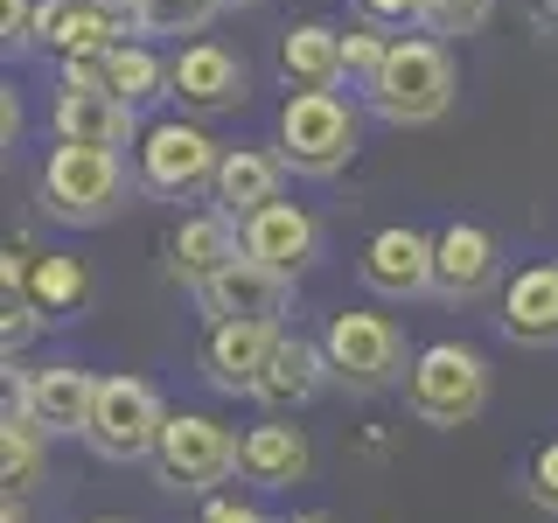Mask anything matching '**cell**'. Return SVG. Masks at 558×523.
<instances>
[{"instance_id":"6da1fadb","label":"cell","mask_w":558,"mask_h":523,"mask_svg":"<svg viewBox=\"0 0 558 523\" xmlns=\"http://www.w3.org/2000/svg\"><path fill=\"white\" fill-rule=\"evenodd\" d=\"M371 112L384 126H433L453 105V57L433 35H391V57H384L371 92Z\"/></svg>"},{"instance_id":"7a4b0ae2","label":"cell","mask_w":558,"mask_h":523,"mask_svg":"<svg viewBox=\"0 0 558 523\" xmlns=\"http://www.w3.org/2000/svg\"><path fill=\"white\" fill-rule=\"evenodd\" d=\"M35 203H43L49 223H105L126 203V161L112 147L57 139L49 161H43V182H35Z\"/></svg>"},{"instance_id":"3957f363","label":"cell","mask_w":558,"mask_h":523,"mask_svg":"<svg viewBox=\"0 0 558 523\" xmlns=\"http://www.w3.org/2000/svg\"><path fill=\"white\" fill-rule=\"evenodd\" d=\"M356 112L342 105V92H293L279 105V154H287L293 174H307V182H328V174L349 168V154H356Z\"/></svg>"},{"instance_id":"277c9868","label":"cell","mask_w":558,"mask_h":523,"mask_svg":"<svg viewBox=\"0 0 558 523\" xmlns=\"http://www.w3.org/2000/svg\"><path fill=\"white\" fill-rule=\"evenodd\" d=\"M405 405H412V418H426V426H468V418L488 405V363L461 342L418 349L412 377H405Z\"/></svg>"},{"instance_id":"5b68a950","label":"cell","mask_w":558,"mask_h":523,"mask_svg":"<svg viewBox=\"0 0 558 523\" xmlns=\"http://www.w3.org/2000/svg\"><path fill=\"white\" fill-rule=\"evenodd\" d=\"M322 356H328V377L349 384V391H384V384L412 377L398 321L391 314H363V307H349L322 328Z\"/></svg>"},{"instance_id":"8992f818","label":"cell","mask_w":558,"mask_h":523,"mask_svg":"<svg viewBox=\"0 0 558 523\" xmlns=\"http://www.w3.org/2000/svg\"><path fill=\"white\" fill-rule=\"evenodd\" d=\"M161 426H168V405L147 377H98L92 426H84L92 453H105V461H154Z\"/></svg>"},{"instance_id":"52a82bcc","label":"cell","mask_w":558,"mask_h":523,"mask_svg":"<svg viewBox=\"0 0 558 523\" xmlns=\"http://www.w3.org/2000/svg\"><path fill=\"white\" fill-rule=\"evenodd\" d=\"M238 433L217 426L209 412H168L161 426V447H154V467H161L168 488H196V496H209L217 482L238 475Z\"/></svg>"},{"instance_id":"ba28073f","label":"cell","mask_w":558,"mask_h":523,"mask_svg":"<svg viewBox=\"0 0 558 523\" xmlns=\"http://www.w3.org/2000/svg\"><path fill=\"white\" fill-rule=\"evenodd\" d=\"M217 161H223V147L196 119H154L140 133V182L154 196H196V188L217 182Z\"/></svg>"},{"instance_id":"9c48e42d","label":"cell","mask_w":558,"mask_h":523,"mask_svg":"<svg viewBox=\"0 0 558 523\" xmlns=\"http://www.w3.org/2000/svg\"><path fill=\"white\" fill-rule=\"evenodd\" d=\"M140 35L133 22V0H43L35 8V42L49 49V57H105L112 42H126Z\"/></svg>"},{"instance_id":"30bf717a","label":"cell","mask_w":558,"mask_h":523,"mask_svg":"<svg viewBox=\"0 0 558 523\" xmlns=\"http://www.w3.org/2000/svg\"><path fill=\"white\" fill-rule=\"evenodd\" d=\"M231 258H244V223L231 217V209H196V217H182L168 231V272L182 279L189 293L209 287Z\"/></svg>"},{"instance_id":"8fae6325","label":"cell","mask_w":558,"mask_h":523,"mask_svg":"<svg viewBox=\"0 0 558 523\" xmlns=\"http://www.w3.org/2000/svg\"><path fill=\"white\" fill-rule=\"evenodd\" d=\"M356 272L377 301H418V293H433V238L412 231V223H391V231H377L363 244Z\"/></svg>"},{"instance_id":"7c38bea8","label":"cell","mask_w":558,"mask_h":523,"mask_svg":"<svg viewBox=\"0 0 558 523\" xmlns=\"http://www.w3.org/2000/svg\"><path fill=\"white\" fill-rule=\"evenodd\" d=\"M244 223V252L258 258V266H272V272H287V279H301L314 266V252H322V223L307 217L301 203H266V209H252V217H238Z\"/></svg>"},{"instance_id":"4fadbf2b","label":"cell","mask_w":558,"mask_h":523,"mask_svg":"<svg viewBox=\"0 0 558 523\" xmlns=\"http://www.w3.org/2000/svg\"><path fill=\"white\" fill-rule=\"evenodd\" d=\"M287 287L293 279L287 272H272V266H258L252 252L231 258L209 287H196V301L209 321H279V307H287Z\"/></svg>"},{"instance_id":"5bb4252c","label":"cell","mask_w":558,"mask_h":523,"mask_svg":"<svg viewBox=\"0 0 558 523\" xmlns=\"http://www.w3.org/2000/svg\"><path fill=\"white\" fill-rule=\"evenodd\" d=\"M244 84H252V70H244V57L223 49V42H182V57L168 63V98L196 105V112L244 105Z\"/></svg>"},{"instance_id":"9a60e30c","label":"cell","mask_w":558,"mask_h":523,"mask_svg":"<svg viewBox=\"0 0 558 523\" xmlns=\"http://www.w3.org/2000/svg\"><path fill=\"white\" fill-rule=\"evenodd\" d=\"M279 342V321H209L203 336V377L217 391H258Z\"/></svg>"},{"instance_id":"2e32d148","label":"cell","mask_w":558,"mask_h":523,"mask_svg":"<svg viewBox=\"0 0 558 523\" xmlns=\"http://www.w3.org/2000/svg\"><path fill=\"white\" fill-rule=\"evenodd\" d=\"M488 279H496V238L482 223H447L433 238V293L475 301V293H488Z\"/></svg>"},{"instance_id":"e0dca14e","label":"cell","mask_w":558,"mask_h":523,"mask_svg":"<svg viewBox=\"0 0 558 523\" xmlns=\"http://www.w3.org/2000/svg\"><path fill=\"white\" fill-rule=\"evenodd\" d=\"M49 133H57V139H77V147H112L119 154L133 139V105L112 98V92H63V84H57Z\"/></svg>"},{"instance_id":"ac0fdd59","label":"cell","mask_w":558,"mask_h":523,"mask_svg":"<svg viewBox=\"0 0 558 523\" xmlns=\"http://www.w3.org/2000/svg\"><path fill=\"white\" fill-rule=\"evenodd\" d=\"M14 391H22V405L43 418V433H84L92 426L98 377L77 370V363H49V370H35L28 384H14Z\"/></svg>"},{"instance_id":"d6986e66","label":"cell","mask_w":558,"mask_h":523,"mask_svg":"<svg viewBox=\"0 0 558 523\" xmlns=\"http://www.w3.org/2000/svg\"><path fill=\"white\" fill-rule=\"evenodd\" d=\"M307 467H314L307 433L287 426V412L266 418V426H252L244 447H238V475L258 482V488H293V482H307Z\"/></svg>"},{"instance_id":"ffe728a7","label":"cell","mask_w":558,"mask_h":523,"mask_svg":"<svg viewBox=\"0 0 558 523\" xmlns=\"http://www.w3.org/2000/svg\"><path fill=\"white\" fill-rule=\"evenodd\" d=\"M502 336L523 342V349L558 342V266H523L502 287Z\"/></svg>"},{"instance_id":"44dd1931","label":"cell","mask_w":558,"mask_h":523,"mask_svg":"<svg viewBox=\"0 0 558 523\" xmlns=\"http://www.w3.org/2000/svg\"><path fill=\"white\" fill-rule=\"evenodd\" d=\"M328 384V356H322V342H307V336H279L272 342V363H266V377H258V405L266 412H301L314 391Z\"/></svg>"},{"instance_id":"7402d4cb","label":"cell","mask_w":558,"mask_h":523,"mask_svg":"<svg viewBox=\"0 0 558 523\" xmlns=\"http://www.w3.org/2000/svg\"><path fill=\"white\" fill-rule=\"evenodd\" d=\"M279 168H287V154H266V147H223L209 196H217V209H231V217H252V209H266V203L279 196Z\"/></svg>"},{"instance_id":"603a6c76","label":"cell","mask_w":558,"mask_h":523,"mask_svg":"<svg viewBox=\"0 0 558 523\" xmlns=\"http://www.w3.org/2000/svg\"><path fill=\"white\" fill-rule=\"evenodd\" d=\"M279 70H287L293 92H336V84L349 77L342 70V28L328 22H301L279 35Z\"/></svg>"},{"instance_id":"cb8c5ba5","label":"cell","mask_w":558,"mask_h":523,"mask_svg":"<svg viewBox=\"0 0 558 523\" xmlns=\"http://www.w3.org/2000/svg\"><path fill=\"white\" fill-rule=\"evenodd\" d=\"M28 301L43 307V321H70L84 301H92V272H84V258H63V252H35L28 266Z\"/></svg>"},{"instance_id":"d4e9b609","label":"cell","mask_w":558,"mask_h":523,"mask_svg":"<svg viewBox=\"0 0 558 523\" xmlns=\"http://www.w3.org/2000/svg\"><path fill=\"white\" fill-rule=\"evenodd\" d=\"M43 475V418L22 405V391H8V418H0V482H8V496H22L35 488Z\"/></svg>"},{"instance_id":"484cf974","label":"cell","mask_w":558,"mask_h":523,"mask_svg":"<svg viewBox=\"0 0 558 523\" xmlns=\"http://www.w3.org/2000/svg\"><path fill=\"white\" fill-rule=\"evenodd\" d=\"M98 63H105V92L126 98V105H147V98L168 92V63L154 57L147 42H112Z\"/></svg>"},{"instance_id":"4316f807","label":"cell","mask_w":558,"mask_h":523,"mask_svg":"<svg viewBox=\"0 0 558 523\" xmlns=\"http://www.w3.org/2000/svg\"><path fill=\"white\" fill-rule=\"evenodd\" d=\"M231 8V0H133V22H140V35H203L217 14Z\"/></svg>"},{"instance_id":"83f0119b","label":"cell","mask_w":558,"mask_h":523,"mask_svg":"<svg viewBox=\"0 0 558 523\" xmlns=\"http://www.w3.org/2000/svg\"><path fill=\"white\" fill-rule=\"evenodd\" d=\"M384 57H391V35H377L371 22H356V28H342V70L371 92L377 84V70H384Z\"/></svg>"},{"instance_id":"f1b7e54d","label":"cell","mask_w":558,"mask_h":523,"mask_svg":"<svg viewBox=\"0 0 558 523\" xmlns=\"http://www.w3.org/2000/svg\"><path fill=\"white\" fill-rule=\"evenodd\" d=\"M488 14H496V0H426V28L433 35H475Z\"/></svg>"},{"instance_id":"f546056e","label":"cell","mask_w":558,"mask_h":523,"mask_svg":"<svg viewBox=\"0 0 558 523\" xmlns=\"http://www.w3.org/2000/svg\"><path fill=\"white\" fill-rule=\"evenodd\" d=\"M43 328L49 321H43V307H35L28 293H8V301H0V349H8V356H14V349H28Z\"/></svg>"},{"instance_id":"4dcf8cb0","label":"cell","mask_w":558,"mask_h":523,"mask_svg":"<svg viewBox=\"0 0 558 523\" xmlns=\"http://www.w3.org/2000/svg\"><path fill=\"white\" fill-rule=\"evenodd\" d=\"M523 488H531L537 510H551V516H558V440L537 447V461H531V475H523Z\"/></svg>"},{"instance_id":"1f68e13d","label":"cell","mask_w":558,"mask_h":523,"mask_svg":"<svg viewBox=\"0 0 558 523\" xmlns=\"http://www.w3.org/2000/svg\"><path fill=\"white\" fill-rule=\"evenodd\" d=\"M35 8L43 0H0V35L8 42H35Z\"/></svg>"},{"instance_id":"d6a6232c","label":"cell","mask_w":558,"mask_h":523,"mask_svg":"<svg viewBox=\"0 0 558 523\" xmlns=\"http://www.w3.org/2000/svg\"><path fill=\"white\" fill-rule=\"evenodd\" d=\"M363 14H371V22L405 28V22H426V0H363Z\"/></svg>"},{"instance_id":"836d02e7","label":"cell","mask_w":558,"mask_h":523,"mask_svg":"<svg viewBox=\"0 0 558 523\" xmlns=\"http://www.w3.org/2000/svg\"><path fill=\"white\" fill-rule=\"evenodd\" d=\"M203 523H272L266 510H252V502H231V496H209Z\"/></svg>"},{"instance_id":"e575fe53","label":"cell","mask_w":558,"mask_h":523,"mask_svg":"<svg viewBox=\"0 0 558 523\" xmlns=\"http://www.w3.org/2000/svg\"><path fill=\"white\" fill-rule=\"evenodd\" d=\"M0 133H8V147H14V133H22V105H14V92L0 98Z\"/></svg>"},{"instance_id":"d590c367","label":"cell","mask_w":558,"mask_h":523,"mask_svg":"<svg viewBox=\"0 0 558 523\" xmlns=\"http://www.w3.org/2000/svg\"><path fill=\"white\" fill-rule=\"evenodd\" d=\"M0 523H28V516H22V502H14V496H8V510H0Z\"/></svg>"},{"instance_id":"8d00e7d4","label":"cell","mask_w":558,"mask_h":523,"mask_svg":"<svg viewBox=\"0 0 558 523\" xmlns=\"http://www.w3.org/2000/svg\"><path fill=\"white\" fill-rule=\"evenodd\" d=\"M293 523H336V516H293Z\"/></svg>"},{"instance_id":"74e56055","label":"cell","mask_w":558,"mask_h":523,"mask_svg":"<svg viewBox=\"0 0 558 523\" xmlns=\"http://www.w3.org/2000/svg\"><path fill=\"white\" fill-rule=\"evenodd\" d=\"M231 8H266V0H231Z\"/></svg>"},{"instance_id":"f35d334b","label":"cell","mask_w":558,"mask_h":523,"mask_svg":"<svg viewBox=\"0 0 558 523\" xmlns=\"http://www.w3.org/2000/svg\"><path fill=\"white\" fill-rule=\"evenodd\" d=\"M92 523H126V516H92Z\"/></svg>"}]
</instances>
